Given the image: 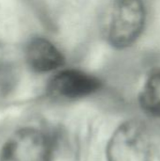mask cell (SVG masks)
I'll list each match as a JSON object with an SVG mask.
<instances>
[{
    "instance_id": "6da1fadb",
    "label": "cell",
    "mask_w": 160,
    "mask_h": 161,
    "mask_svg": "<svg viewBox=\"0 0 160 161\" xmlns=\"http://www.w3.org/2000/svg\"><path fill=\"white\" fill-rule=\"evenodd\" d=\"M142 0H114L108 26V40L117 49L131 46L141 36L145 25Z\"/></svg>"
},
{
    "instance_id": "7a4b0ae2",
    "label": "cell",
    "mask_w": 160,
    "mask_h": 161,
    "mask_svg": "<svg viewBox=\"0 0 160 161\" xmlns=\"http://www.w3.org/2000/svg\"><path fill=\"white\" fill-rule=\"evenodd\" d=\"M108 161H151L149 135L142 124L129 121L113 134L107 149Z\"/></svg>"
},
{
    "instance_id": "3957f363",
    "label": "cell",
    "mask_w": 160,
    "mask_h": 161,
    "mask_svg": "<svg viewBox=\"0 0 160 161\" xmlns=\"http://www.w3.org/2000/svg\"><path fill=\"white\" fill-rule=\"evenodd\" d=\"M51 143L46 135L26 127L15 132L4 144L0 161H50Z\"/></svg>"
},
{
    "instance_id": "277c9868",
    "label": "cell",
    "mask_w": 160,
    "mask_h": 161,
    "mask_svg": "<svg viewBox=\"0 0 160 161\" xmlns=\"http://www.w3.org/2000/svg\"><path fill=\"white\" fill-rule=\"evenodd\" d=\"M101 82L95 76L76 69H66L57 73L50 80L48 91L57 98L73 100L95 92Z\"/></svg>"
},
{
    "instance_id": "5b68a950",
    "label": "cell",
    "mask_w": 160,
    "mask_h": 161,
    "mask_svg": "<svg viewBox=\"0 0 160 161\" xmlns=\"http://www.w3.org/2000/svg\"><path fill=\"white\" fill-rule=\"evenodd\" d=\"M25 59L31 70L37 73H47L64 65L62 53L47 39L36 37L31 39L25 47Z\"/></svg>"
},
{
    "instance_id": "8992f818",
    "label": "cell",
    "mask_w": 160,
    "mask_h": 161,
    "mask_svg": "<svg viewBox=\"0 0 160 161\" xmlns=\"http://www.w3.org/2000/svg\"><path fill=\"white\" fill-rule=\"evenodd\" d=\"M139 100L144 112L154 117H160V69L149 75Z\"/></svg>"
}]
</instances>
